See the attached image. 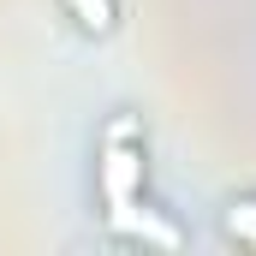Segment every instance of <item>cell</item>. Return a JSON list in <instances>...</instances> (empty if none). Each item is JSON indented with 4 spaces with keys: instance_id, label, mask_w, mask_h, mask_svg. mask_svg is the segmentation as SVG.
Returning <instances> with one entry per match:
<instances>
[{
    "instance_id": "3",
    "label": "cell",
    "mask_w": 256,
    "mask_h": 256,
    "mask_svg": "<svg viewBox=\"0 0 256 256\" xmlns=\"http://www.w3.org/2000/svg\"><path fill=\"white\" fill-rule=\"evenodd\" d=\"M60 6L72 12V24L90 30V36H108V30L120 24V6H114V0H60Z\"/></svg>"
},
{
    "instance_id": "2",
    "label": "cell",
    "mask_w": 256,
    "mask_h": 256,
    "mask_svg": "<svg viewBox=\"0 0 256 256\" xmlns=\"http://www.w3.org/2000/svg\"><path fill=\"white\" fill-rule=\"evenodd\" d=\"M108 226L120 232V238H137V244H161V250H173L179 244V226L173 220H155V208L137 196L126 208H108Z\"/></svg>"
},
{
    "instance_id": "1",
    "label": "cell",
    "mask_w": 256,
    "mask_h": 256,
    "mask_svg": "<svg viewBox=\"0 0 256 256\" xmlns=\"http://www.w3.org/2000/svg\"><path fill=\"white\" fill-rule=\"evenodd\" d=\"M96 185H102V202L108 208H126L143 196L149 185V161H143V137L131 120H114L108 137H102V149H96Z\"/></svg>"
},
{
    "instance_id": "4",
    "label": "cell",
    "mask_w": 256,
    "mask_h": 256,
    "mask_svg": "<svg viewBox=\"0 0 256 256\" xmlns=\"http://www.w3.org/2000/svg\"><path fill=\"white\" fill-rule=\"evenodd\" d=\"M220 220H226V238H238V244L256 250V196H232Z\"/></svg>"
}]
</instances>
